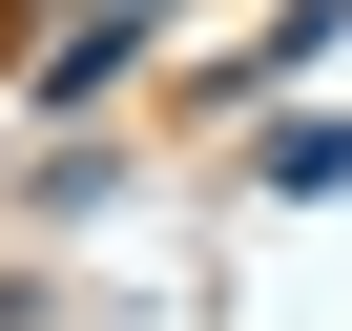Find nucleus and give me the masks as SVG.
Instances as JSON below:
<instances>
[{
  "label": "nucleus",
  "instance_id": "nucleus-1",
  "mask_svg": "<svg viewBox=\"0 0 352 331\" xmlns=\"http://www.w3.org/2000/svg\"><path fill=\"white\" fill-rule=\"evenodd\" d=\"M124 42H145V0H104V21H83V42L42 62V104H104V83H124Z\"/></svg>",
  "mask_w": 352,
  "mask_h": 331
}]
</instances>
